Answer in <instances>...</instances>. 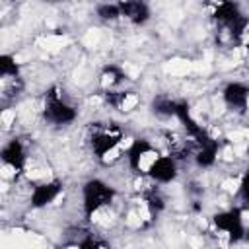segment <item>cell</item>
Returning a JSON list of instances; mask_svg holds the SVG:
<instances>
[{"instance_id":"cell-9","label":"cell","mask_w":249,"mask_h":249,"mask_svg":"<svg viewBox=\"0 0 249 249\" xmlns=\"http://www.w3.org/2000/svg\"><path fill=\"white\" fill-rule=\"evenodd\" d=\"M237 195H239V198L243 200V204H245V206H249V171H245V173L241 175Z\"/></svg>"},{"instance_id":"cell-7","label":"cell","mask_w":249,"mask_h":249,"mask_svg":"<svg viewBox=\"0 0 249 249\" xmlns=\"http://www.w3.org/2000/svg\"><path fill=\"white\" fill-rule=\"evenodd\" d=\"M121 16L132 25H144L150 19V6L146 0H119Z\"/></svg>"},{"instance_id":"cell-2","label":"cell","mask_w":249,"mask_h":249,"mask_svg":"<svg viewBox=\"0 0 249 249\" xmlns=\"http://www.w3.org/2000/svg\"><path fill=\"white\" fill-rule=\"evenodd\" d=\"M160 156L161 152L152 140H134L126 152V163L134 175H150V169L154 167Z\"/></svg>"},{"instance_id":"cell-5","label":"cell","mask_w":249,"mask_h":249,"mask_svg":"<svg viewBox=\"0 0 249 249\" xmlns=\"http://www.w3.org/2000/svg\"><path fill=\"white\" fill-rule=\"evenodd\" d=\"M179 175V160L173 158L171 154H161L158 158V161L154 163V167L150 169V181H154L156 185H167L171 181H175Z\"/></svg>"},{"instance_id":"cell-3","label":"cell","mask_w":249,"mask_h":249,"mask_svg":"<svg viewBox=\"0 0 249 249\" xmlns=\"http://www.w3.org/2000/svg\"><path fill=\"white\" fill-rule=\"evenodd\" d=\"M62 195V183L58 179H45L31 185L29 191V204L35 210L51 206L58 196Z\"/></svg>"},{"instance_id":"cell-8","label":"cell","mask_w":249,"mask_h":249,"mask_svg":"<svg viewBox=\"0 0 249 249\" xmlns=\"http://www.w3.org/2000/svg\"><path fill=\"white\" fill-rule=\"evenodd\" d=\"M95 16H97L101 21H105V23H115V21L123 19L119 0H117V2H109V0H107V2L97 4V8H95Z\"/></svg>"},{"instance_id":"cell-6","label":"cell","mask_w":249,"mask_h":249,"mask_svg":"<svg viewBox=\"0 0 249 249\" xmlns=\"http://www.w3.org/2000/svg\"><path fill=\"white\" fill-rule=\"evenodd\" d=\"M222 101L231 111H243L249 101V88L243 82H230L222 89Z\"/></svg>"},{"instance_id":"cell-1","label":"cell","mask_w":249,"mask_h":249,"mask_svg":"<svg viewBox=\"0 0 249 249\" xmlns=\"http://www.w3.org/2000/svg\"><path fill=\"white\" fill-rule=\"evenodd\" d=\"M115 202V191L109 183H105L103 179H88L82 187V208L84 214L89 218L93 212L109 206Z\"/></svg>"},{"instance_id":"cell-4","label":"cell","mask_w":249,"mask_h":249,"mask_svg":"<svg viewBox=\"0 0 249 249\" xmlns=\"http://www.w3.org/2000/svg\"><path fill=\"white\" fill-rule=\"evenodd\" d=\"M212 222H214L216 231L220 235H224V237H230L231 241H237V239H241L245 235V226H243L239 208L222 210L212 218Z\"/></svg>"}]
</instances>
